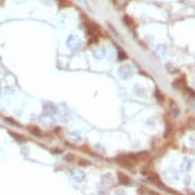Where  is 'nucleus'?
<instances>
[{
	"mask_svg": "<svg viewBox=\"0 0 195 195\" xmlns=\"http://www.w3.org/2000/svg\"><path fill=\"white\" fill-rule=\"evenodd\" d=\"M120 74L123 79H129L132 76V70L129 65H124L120 69Z\"/></svg>",
	"mask_w": 195,
	"mask_h": 195,
	"instance_id": "1",
	"label": "nucleus"
},
{
	"mask_svg": "<svg viewBox=\"0 0 195 195\" xmlns=\"http://www.w3.org/2000/svg\"><path fill=\"white\" fill-rule=\"evenodd\" d=\"M72 176H73V178H74L75 181L82 182L83 180L85 179V173L81 170H75V171H73Z\"/></svg>",
	"mask_w": 195,
	"mask_h": 195,
	"instance_id": "2",
	"label": "nucleus"
},
{
	"mask_svg": "<svg viewBox=\"0 0 195 195\" xmlns=\"http://www.w3.org/2000/svg\"><path fill=\"white\" fill-rule=\"evenodd\" d=\"M113 184V178L110 174L104 175L102 177V185L105 187H110Z\"/></svg>",
	"mask_w": 195,
	"mask_h": 195,
	"instance_id": "3",
	"label": "nucleus"
},
{
	"mask_svg": "<svg viewBox=\"0 0 195 195\" xmlns=\"http://www.w3.org/2000/svg\"><path fill=\"white\" fill-rule=\"evenodd\" d=\"M43 108H44V111L47 114H52L56 111V107L53 103H45Z\"/></svg>",
	"mask_w": 195,
	"mask_h": 195,
	"instance_id": "4",
	"label": "nucleus"
},
{
	"mask_svg": "<svg viewBox=\"0 0 195 195\" xmlns=\"http://www.w3.org/2000/svg\"><path fill=\"white\" fill-rule=\"evenodd\" d=\"M119 181L124 185H129L131 183L130 178L125 174H122V173H119Z\"/></svg>",
	"mask_w": 195,
	"mask_h": 195,
	"instance_id": "5",
	"label": "nucleus"
},
{
	"mask_svg": "<svg viewBox=\"0 0 195 195\" xmlns=\"http://www.w3.org/2000/svg\"><path fill=\"white\" fill-rule=\"evenodd\" d=\"M173 86H174L177 90L185 88V81L183 79H177V80H175L174 83H173Z\"/></svg>",
	"mask_w": 195,
	"mask_h": 195,
	"instance_id": "6",
	"label": "nucleus"
},
{
	"mask_svg": "<svg viewBox=\"0 0 195 195\" xmlns=\"http://www.w3.org/2000/svg\"><path fill=\"white\" fill-rule=\"evenodd\" d=\"M29 131H30L34 136H37V137H41V136H42V133H41V131L39 130L37 127H30V128H29Z\"/></svg>",
	"mask_w": 195,
	"mask_h": 195,
	"instance_id": "7",
	"label": "nucleus"
},
{
	"mask_svg": "<svg viewBox=\"0 0 195 195\" xmlns=\"http://www.w3.org/2000/svg\"><path fill=\"white\" fill-rule=\"evenodd\" d=\"M9 134H10L11 136H13L14 139H16V140H18V141H19V142H24V141H25V138H24L22 135H19V134H16V133H13V132H9Z\"/></svg>",
	"mask_w": 195,
	"mask_h": 195,
	"instance_id": "8",
	"label": "nucleus"
},
{
	"mask_svg": "<svg viewBox=\"0 0 195 195\" xmlns=\"http://www.w3.org/2000/svg\"><path fill=\"white\" fill-rule=\"evenodd\" d=\"M155 96H156V98L158 99L159 101H162L165 99V96L162 95V93L159 92V90H156V92H155Z\"/></svg>",
	"mask_w": 195,
	"mask_h": 195,
	"instance_id": "9",
	"label": "nucleus"
},
{
	"mask_svg": "<svg viewBox=\"0 0 195 195\" xmlns=\"http://www.w3.org/2000/svg\"><path fill=\"white\" fill-rule=\"evenodd\" d=\"M79 162H80L79 165H84V167H87V165H90V162H88V160H86V159H80Z\"/></svg>",
	"mask_w": 195,
	"mask_h": 195,
	"instance_id": "10",
	"label": "nucleus"
},
{
	"mask_svg": "<svg viewBox=\"0 0 195 195\" xmlns=\"http://www.w3.org/2000/svg\"><path fill=\"white\" fill-rule=\"evenodd\" d=\"M65 159H67V160H69V162H72V160L74 159V155L70 154V153H67V156H65Z\"/></svg>",
	"mask_w": 195,
	"mask_h": 195,
	"instance_id": "11",
	"label": "nucleus"
},
{
	"mask_svg": "<svg viewBox=\"0 0 195 195\" xmlns=\"http://www.w3.org/2000/svg\"><path fill=\"white\" fill-rule=\"evenodd\" d=\"M119 55H120V57H119V58H120V59H126V58H127V56H126V53L120 52V54H119Z\"/></svg>",
	"mask_w": 195,
	"mask_h": 195,
	"instance_id": "12",
	"label": "nucleus"
},
{
	"mask_svg": "<svg viewBox=\"0 0 195 195\" xmlns=\"http://www.w3.org/2000/svg\"><path fill=\"white\" fill-rule=\"evenodd\" d=\"M98 195H109L107 192H105V191H101V192H99V194Z\"/></svg>",
	"mask_w": 195,
	"mask_h": 195,
	"instance_id": "13",
	"label": "nucleus"
}]
</instances>
